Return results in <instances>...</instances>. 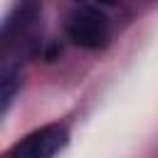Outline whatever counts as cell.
<instances>
[{"mask_svg": "<svg viewBox=\"0 0 158 158\" xmlns=\"http://www.w3.org/2000/svg\"><path fill=\"white\" fill-rule=\"evenodd\" d=\"M96 2H104V5H109V2H114V0H96Z\"/></svg>", "mask_w": 158, "mask_h": 158, "instance_id": "obj_5", "label": "cell"}, {"mask_svg": "<svg viewBox=\"0 0 158 158\" xmlns=\"http://www.w3.org/2000/svg\"><path fill=\"white\" fill-rule=\"evenodd\" d=\"M20 91V72L17 69H12V67H5L2 69V77H0V114L5 116L7 114V109H10V104H12V99H15V94Z\"/></svg>", "mask_w": 158, "mask_h": 158, "instance_id": "obj_4", "label": "cell"}, {"mask_svg": "<svg viewBox=\"0 0 158 158\" xmlns=\"http://www.w3.org/2000/svg\"><path fill=\"white\" fill-rule=\"evenodd\" d=\"M67 37L81 49H101L109 42V22L96 7H79L67 20Z\"/></svg>", "mask_w": 158, "mask_h": 158, "instance_id": "obj_2", "label": "cell"}, {"mask_svg": "<svg viewBox=\"0 0 158 158\" xmlns=\"http://www.w3.org/2000/svg\"><path fill=\"white\" fill-rule=\"evenodd\" d=\"M69 143V131L62 123H47L27 133L20 143H15L5 158H54Z\"/></svg>", "mask_w": 158, "mask_h": 158, "instance_id": "obj_1", "label": "cell"}, {"mask_svg": "<svg viewBox=\"0 0 158 158\" xmlns=\"http://www.w3.org/2000/svg\"><path fill=\"white\" fill-rule=\"evenodd\" d=\"M32 15H35V2H30V0L17 2L15 10L5 17V25H2V40L10 42V37L15 35V30H20L22 25H27V22L32 20Z\"/></svg>", "mask_w": 158, "mask_h": 158, "instance_id": "obj_3", "label": "cell"}]
</instances>
